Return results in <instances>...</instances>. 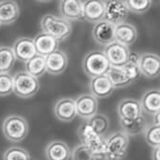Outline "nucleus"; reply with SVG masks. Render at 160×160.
<instances>
[{
  "label": "nucleus",
  "instance_id": "393cba45",
  "mask_svg": "<svg viewBox=\"0 0 160 160\" xmlns=\"http://www.w3.org/2000/svg\"><path fill=\"white\" fill-rule=\"evenodd\" d=\"M120 123L122 129V132L130 136H137L139 134H143L146 129V121L143 115L135 120H120Z\"/></svg>",
  "mask_w": 160,
  "mask_h": 160
},
{
  "label": "nucleus",
  "instance_id": "1a4fd4ad",
  "mask_svg": "<svg viewBox=\"0 0 160 160\" xmlns=\"http://www.w3.org/2000/svg\"><path fill=\"white\" fill-rule=\"evenodd\" d=\"M138 68L141 74L149 79L157 78L160 74V58L153 53L139 55Z\"/></svg>",
  "mask_w": 160,
  "mask_h": 160
},
{
  "label": "nucleus",
  "instance_id": "a211bd4d",
  "mask_svg": "<svg viewBox=\"0 0 160 160\" xmlns=\"http://www.w3.org/2000/svg\"><path fill=\"white\" fill-rule=\"evenodd\" d=\"M46 72L52 75L61 74L68 66V57L60 49L56 50L45 58Z\"/></svg>",
  "mask_w": 160,
  "mask_h": 160
},
{
  "label": "nucleus",
  "instance_id": "20e7f679",
  "mask_svg": "<svg viewBox=\"0 0 160 160\" xmlns=\"http://www.w3.org/2000/svg\"><path fill=\"white\" fill-rule=\"evenodd\" d=\"M129 137L122 131L114 132L106 138V155L107 160H122L127 154L129 146Z\"/></svg>",
  "mask_w": 160,
  "mask_h": 160
},
{
  "label": "nucleus",
  "instance_id": "9d476101",
  "mask_svg": "<svg viewBox=\"0 0 160 160\" xmlns=\"http://www.w3.org/2000/svg\"><path fill=\"white\" fill-rule=\"evenodd\" d=\"M75 109L76 115L83 119H90L97 113L98 109V100L89 93H83L79 95L75 100Z\"/></svg>",
  "mask_w": 160,
  "mask_h": 160
},
{
  "label": "nucleus",
  "instance_id": "6ab92c4d",
  "mask_svg": "<svg viewBox=\"0 0 160 160\" xmlns=\"http://www.w3.org/2000/svg\"><path fill=\"white\" fill-rule=\"evenodd\" d=\"M33 42L36 49V54L43 58H46L47 56L58 50L59 45V42L57 39L44 32L39 33L33 39Z\"/></svg>",
  "mask_w": 160,
  "mask_h": 160
},
{
  "label": "nucleus",
  "instance_id": "6e6552de",
  "mask_svg": "<svg viewBox=\"0 0 160 160\" xmlns=\"http://www.w3.org/2000/svg\"><path fill=\"white\" fill-rule=\"evenodd\" d=\"M103 52L111 67H122L128 62L130 55L129 48L117 42L106 46Z\"/></svg>",
  "mask_w": 160,
  "mask_h": 160
},
{
  "label": "nucleus",
  "instance_id": "2f4dec72",
  "mask_svg": "<svg viewBox=\"0 0 160 160\" xmlns=\"http://www.w3.org/2000/svg\"><path fill=\"white\" fill-rule=\"evenodd\" d=\"M3 160H30V155L26 149L20 146H12L4 152Z\"/></svg>",
  "mask_w": 160,
  "mask_h": 160
},
{
  "label": "nucleus",
  "instance_id": "f8f14e48",
  "mask_svg": "<svg viewBox=\"0 0 160 160\" xmlns=\"http://www.w3.org/2000/svg\"><path fill=\"white\" fill-rule=\"evenodd\" d=\"M12 49L15 58L25 63L37 55L33 39L28 37H21L16 39L12 44Z\"/></svg>",
  "mask_w": 160,
  "mask_h": 160
},
{
  "label": "nucleus",
  "instance_id": "c756f323",
  "mask_svg": "<svg viewBox=\"0 0 160 160\" xmlns=\"http://www.w3.org/2000/svg\"><path fill=\"white\" fill-rule=\"evenodd\" d=\"M128 12L135 14H143L149 11L152 2L151 0H126L124 1Z\"/></svg>",
  "mask_w": 160,
  "mask_h": 160
},
{
  "label": "nucleus",
  "instance_id": "2eb2a0df",
  "mask_svg": "<svg viewBox=\"0 0 160 160\" xmlns=\"http://www.w3.org/2000/svg\"><path fill=\"white\" fill-rule=\"evenodd\" d=\"M106 1L101 0H87L83 1V20L96 24L104 20Z\"/></svg>",
  "mask_w": 160,
  "mask_h": 160
},
{
  "label": "nucleus",
  "instance_id": "f257e3e1",
  "mask_svg": "<svg viewBox=\"0 0 160 160\" xmlns=\"http://www.w3.org/2000/svg\"><path fill=\"white\" fill-rule=\"evenodd\" d=\"M4 137L12 142H21L29 132V125L25 117L18 114L7 116L2 123Z\"/></svg>",
  "mask_w": 160,
  "mask_h": 160
},
{
  "label": "nucleus",
  "instance_id": "cd10ccee",
  "mask_svg": "<svg viewBox=\"0 0 160 160\" xmlns=\"http://www.w3.org/2000/svg\"><path fill=\"white\" fill-rule=\"evenodd\" d=\"M87 122L92 126V128L99 135L104 136L109 127L108 118L101 113H96L92 118L87 120Z\"/></svg>",
  "mask_w": 160,
  "mask_h": 160
},
{
  "label": "nucleus",
  "instance_id": "c85d7f7f",
  "mask_svg": "<svg viewBox=\"0 0 160 160\" xmlns=\"http://www.w3.org/2000/svg\"><path fill=\"white\" fill-rule=\"evenodd\" d=\"M72 160H97L95 154L86 145L79 143L71 151Z\"/></svg>",
  "mask_w": 160,
  "mask_h": 160
},
{
  "label": "nucleus",
  "instance_id": "7ed1b4c3",
  "mask_svg": "<svg viewBox=\"0 0 160 160\" xmlns=\"http://www.w3.org/2000/svg\"><path fill=\"white\" fill-rule=\"evenodd\" d=\"M78 138L82 144L86 145L95 154L96 158H105L106 155V138L97 134L92 126L86 122L78 127Z\"/></svg>",
  "mask_w": 160,
  "mask_h": 160
},
{
  "label": "nucleus",
  "instance_id": "f704fd0d",
  "mask_svg": "<svg viewBox=\"0 0 160 160\" xmlns=\"http://www.w3.org/2000/svg\"><path fill=\"white\" fill-rule=\"evenodd\" d=\"M159 115H160V112H156V113L153 114V122H152V124L159 125Z\"/></svg>",
  "mask_w": 160,
  "mask_h": 160
},
{
  "label": "nucleus",
  "instance_id": "72a5a7b5",
  "mask_svg": "<svg viewBox=\"0 0 160 160\" xmlns=\"http://www.w3.org/2000/svg\"><path fill=\"white\" fill-rule=\"evenodd\" d=\"M152 160H160V146L153 148L152 152Z\"/></svg>",
  "mask_w": 160,
  "mask_h": 160
},
{
  "label": "nucleus",
  "instance_id": "f3484780",
  "mask_svg": "<svg viewBox=\"0 0 160 160\" xmlns=\"http://www.w3.org/2000/svg\"><path fill=\"white\" fill-rule=\"evenodd\" d=\"M90 89L92 95L96 99L107 98L110 96L115 90L107 74L92 78L90 82Z\"/></svg>",
  "mask_w": 160,
  "mask_h": 160
},
{
  "label": "nucleus",
  "instance_id": "dca6fc26",
  "mask_svg": "<svg viewBox=\"0 0 160 160\" xmlns=\"http://www.w3.org/2000/svg\"><path fill=\"white\" fill-rule=\"evenodd\" d=\"M55 117L63 122H70L76 117L74 100L70 97L58 99L54 106Z\"/></svg>",
  "mask_w": 160,
  "mask_h": 160
},
{
  "label": "nucleus",
  "instance_id": "5701e85b",
  "mask_svg": "<svg viewBox=\"0 0 160 160\" xmlns=\"http://www.w3.org/2000/svg\"><path fill=\"white\" fill-rule=\"evenodd\" d=\"M142 111L153 115L160 109V92L159 89H152L145 92L139 101Z\"/></svg>",
  "mask_w": 160,
  "mask_h": 160
},
{
  "label": "nucleus",
  "instance_id": "ddd939ff",
  "mask_svg": "<svg viewBox=\"0 0 160 160\" xmlns=\"http://www.w3.org/2000/svg\"><path fill=\"white\" fill-rule=\"evenodd\" d=\"M139 101L133 98H123L117 105V114L120 120H135L142 116Z\"/></svg>",
  "mask_w": 160,
  "mask_h": 160
},
{
  "label": "nucleus",
  "instance_id": "7c9ffc66",
  "mask_svg": "<svg viewBox=\"0 0 160 160\" xmlns=\"http://www.w3.org/2000/svg\"><path fill=\"white\" fill-rule=\"evenodd\" d=\"M144 138L146 143L152 148L158 147L160 145V126L152 124L148 127L143 132Z\"/></svg>",
  "mask_w": 160,
  "mask_h": 160
},
{
  "label": "nucleus",
  "instance_id": "a878e982",
  "mask_svg": "<svg viewBox=\"0 0 160 160\" xmlns=\"http://www.w3.org/2000/svg\"><path fill=\"white\" fill-rule=\"evenodd\" d=\"M25 67H26V72L28 74L36 78H39L46 72L45 58L40 55H36L26 62Z\"/></svg>",
  "mask_w": 160,
  "mask_h": 160
},
{
  "label": "nucleus",
  "instance_id": "aec40b11",
  "mask_svg": "<svg viewBox=\"0 0 160 160\" xmlns=\"http://www.w3.org/2000/svg\"><path fill=\"white\" fill-rule=\"evenodd\" d=\"M20 15V8L16 1L3 0L0 1V26L13 24Z\"/></svg>",
  "mask_w": 160,
  "mask_h": 160
},
{
  "label": "nucleus",
  "instance_id": "4468645a",
  "mask_svg": "<svg viewBox=\"0 0 160 160\" xmlns=\"http://www.w3.org/2000/svg\"><path fill=\"white\" fill-rule=\"evenodd\" d=\"M59 12L65 20L71 21L83 20V1L79 0H62L58 4Z\"/></svg>",
  "mask_w": 160,
  "mask_h": 160
},
{
  "label": "nucleus",
  "instance_id": "0eeeda50",
  "mask_svg": "<svg viewBox=\"0 0 160 160\" xmlns=\"http://www.w3.org/2000/svg\"><path fill=\"white\" fill-rule=\"evenodd\" d=\"M128 12H129L124 4V1H121V0L106 1L104 20L113 26H117L125 22Z\"/></svg>",
  "mask_w": 160,
  "mask_h": 160
},
{
  "label": "nucleus",
  "instance_id": "473e14b6",
  "mask_svg": "<svg viewBox=\"0 0 160 160\" xmlns=\"http://www.w3.org/2000/svg\"><path fill=\"white\" fill-rule=\"evenodd\" d=\"M13 92V76L8 73H0V96H8Z\"/></svg>",
  "mask_w": 160,
  "mask_h": 160
},
{
  "label": "nucleus",
  "instance_id": "9b49d317",
  "mask_svg": "<svg viewBox=\"0 0 160 160\" xmlns=\"http://www.w3.org/2000/svg\"><path fill=\"white\" fill-rule=\"evenodd\" d=\"M92 34L98 44L106 47L115 42V26L102 20L94 24Z\"/></svg>",
  "mask_w": 160,
  "mask_h": 160
},
{
  "label": "nucleus",
  "instance_id": "f03ea898",
  "mask_svg": "<svg viewBox=\"0 0 160 160\" xmlns=\"http://www.w3.org/2000/svg\"><path fill=\"white\" fill-rule=\"evenodd\" d=\"M41 28L42 30V32L53 36L58 42L68 39L72 30V27L70 22L54 14L43 15L41 20Z\"/></svg>",
  "mask_w": 160,
  "mask_h": 160
},
{
  "label": "nucleus",
  "instance_id": "412c9836",
  "mask_svg": "<svg viewBox=\"0 0 160 160\" xmlns=\"http://www.w3.org/2000/svg\"><path fill=\"white\" fill-rule=\"evenodd\" d=\"M138 38V30L135 26L129 23H122L115 26V42L129 47Z\"/></svg>",
  "mask_w": 160,
  "mask_h": 160
},
{
  "label": "nucleus",
  "instance_id": "4be33fe9",
  "mask_svg": "<svg viewBox=\"0 0 160 160\" xmlns=\"http://www.w3.org/2000/svg\"><path fill=\"white\" fill-rule=\"evenodd\" d=\"M47 160H69L71 158L70 147L61 140H53L45 148Z\"/></svg>",
  "mask_w": 160,
  "mask_h": 160
},
{
  "label": "nucleus",
  "instance_id": "423d86ee",
  "mask_svg": "<svg viewBox=\"0 0 160 160\" xmlns=\"http://www.w3.org/2000/svg\"><path fill=\"white\" fill-rule=\"evenodd\" d=\"M82 66L85 73L92 78L107 74L111 67L103 51L89 52L84 57Z\"/></svg>",
  "mask_w": 160,
  "mask_h": 160
},
{
  "label": "nucleus",
  "instance_id": "b1692460",
  "mask_svg": "<svg viewBox=\"0 0 160 160\" xmlns=\"http://www.w3.org/2000/svg\"><path fill=\"white\" fill-rule=\"evenodd\" d=\"M107 75L115 89L125 88L135 82V80L123 67H110Z\"/></svg>",
  "mask_w": 160,
  "mask_h": 160
},
{
  "label": "nucleus",
  "instance_id": "bb28decb",
  "mask_svg": "<svg viewBox=\"0 0 160 160\" xmlns=\"http://www.w3.org/2000/svg\"><path fill=\"white\" fill-rule=\"evenodd\" d=\"M15 57L12 47L0 46V73H8L15 64Z\"/></svg>",
  "mask_w": 160,
  "mask_h": 160
},
{
  "label": "nucleus",
  "instance_id": "39448f33",
  "mask_svg": "<svg viewBox=\"0 0 160 160\" xmlns=\"http://www.w3.org/2000/svg\"><path fill=\"white\" fill-rule=\"evenodd\" d=\"M40 89L38 78L28 74L26 71H21L13 76V92L16 96L28 99L37 94Z\"/></svg>",
  "mask_w": 160,
  "mask_h": 160
}]
</instances>
